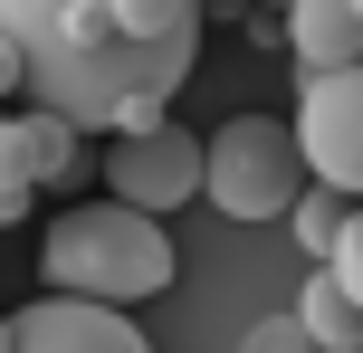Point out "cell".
I'll use <instances>...</instances> for the list:
<instances>
[{
  "label": "cell",
  "mask_w": 363,
  "mask_h": 353,
  "mask_svg": "<svg viewBox=\"0 0 363 353\" xmlns=\"http://www.w3.org/2000/svg\"><path fill=\"white\" fill-rule=\"evenodd\" d=\"M0 38L77 134H144L201 57V0H0Z\"/></svg>",
  "instance_id": "6da1fadb"
},
{
  "label": "cell",
  "mask_w": 363,
  "mask_h": 353,
  "mask_svg": "<svg viewBox=\"0 0 363 353\" xmlns=\"http://www.w3.org/2000/svg\"><path fill=\"white\" fill-rule=\"evenodd\" d=\"M38 287L57 296H106V306H144L172 287V229L134 201H77L38 229Z\"/></svg>",
  "instance_id": "7a4b0ae2"
},
{
  "label": "cell",
  "mask_w": 363,
  "mask_h": 353,
  "mask_svg": "<svg viewBox=\"0 0 363 353\" xmlns=\"http://www.w3.org/2000/svg\"><path fill=\"white\" fill-rule=\"evenodd\" d=\"M306 153H296V125L277 115H230V125L201 144V201L220 220H287V201L306 191Z\"/></svg>",
  "instance_id": "3957f363"
},
{
  "label": "cell",
  "mask_w": 363,
  "mask_h": 353,
  "mask_svg": "<svg viewBox=\"0 0 363 353\" xmlns=\"http://www.w3.org/2000/svg\"><path fill=\"white\" fill-rule=\"evenodd\" d=\"M296 153H306L315 182H335L345 201H363V57L345 67H315L306 86H296Z\"/></svg>",
  "instance_id": "277c9868"
},
{
  "label": "cell",
  "mask_w": 363,
  "mask_h": 353,
  "mask_svg": "<svg viewBox=\"0 0 363 353\" xmlns=\"http://www.w3.org/2000/svg\"><path fill=\"white\" fill-rule=\"evenodd\" d=\"M106 191H115V201H134V210H153V220H172L182 201H201V134H182L172 115H163V125H144V134H115Z\"/></svg>",
  "instance_id": "5b68a950"
},
{
  "label": "cell",
  "mask_w": 363,
  "mask_h": 353,
  "mask_svg": "<svg viewBox=\"0 0 363 353\" xmlns=\"http://www.w3.org/2000/svg\"><path fill=\"white\" fill-rule=\"evenodd\" d=\"M10 353H153V344L134 335L125 306L38 287V306H19V316H10Z\"/></svg>",
  "instance_id": "8992f818"
},
{
  "label": "cell",
  "mask_w": 363,
  "mask_h": 353,
  "mask_svg": "<svg viewBox=\"0 0 363 353\" xmlns=\"http://www.w3.org/2000/svg\"><path fill=\"white\" fill-rule=\"evenodd\" d=\"M86 134L67 125V115H48V105H29V115H0V182H29V191H48V182H67V172H86Z\"/></svg>",
  "instance_id": "52a82bcc"
},
{
  "label": "cell",
  "mask_w": 363,
  "mask_h": 353,
  "mask_svg": "<svg viewBox=\"0 0 363 353\" xmlns=\"http://www.w3.org/2000/svg\"><path fill=\"white\" fill-rule=\"evenodd\" d=\"M287 48L296 67H345V57H363V10L354 0H287Z\"/></svg>",
  "instance_id": "ba28073f"
},
{
  "label": "cell",
  "mask_w": 363,
  "mask_h": 353,
  "mask_svg": "<svg viewBox=\"0 0 363 353\" xmlns=\"http://www.w3.org/2000/svg\"><path fill=\"white\" fill-rule=\"evenodd\" d=\"M296 325H306V344H315V353H363V306L325 277V267H315L306 296H296Z\"/></svg>",
  "instance_id": "9c48e42d"
},
{
  "label": "cell",
  "mask_w": 363,
  "mask_h": 353,
  "mask_svg": "<svg viewBox=\"0 0 363 353\" xmlns=\"http://www.w3.org/2000/svg\"><path fill=\"white\" fill-rule=\"evenodd\" d=\"M345 191H335V182H306V191H296V201H287V229H296V248H306V258H325V248H335V229H345Z\"/></svg>",
  "instance_id": "30bf717a"
},
{
  "label": "cell",
  "mask_w": 363,
  "mask_h": 353,
  "mask_svg": "<svg viewBox=\"0 0 363 353\" xmlns=\"http://www.w3.org/2000/svg\"><path fill=\"white\" fill-rule=\"evenodd\" d=\"M315 267H325V277H335V287H345V296L363 306V201L345 210V229H335V248H325Z\"/></svg>",
  "instance_id": "8fae6325"
},
{
  "label": "cell",
  "mask_w": 363,
  "mask_h": 353,
  "mask_svg": "<svg viewBox=\"0 0 363 353\" xmlns=\"http://www.w3.org/2000/svg\"><path fill=\"white\" fill-rule=\"evenodd\" d=\"M239 353H315V344H306V325H296V316H268V325H258Z\"/></svg>",
  "instance_id": "7c38bea8"
},
{
  "label": "cell",
  "mask_w": 363,
  "mask_h": 353,
  "mask_svg": "<svg viewBox=\"0 0 363 353\" xmlns=\"http://www.w3.org/2000/svg\"><path fill=\"white\" fill-rule=\"evenodd\" d=\"M29 201H38L29 182H0V229H19V220H29Z\"/></svg>",
  "instance_id": "4fadbf2b"
},
{
  "label": "cell",
  "mask_w": 363,
  "mask_h": 353,
  "mask_svg": "<svg viewBox=\"0 0 363 353\" xmlns=\"http://www.w3.org/2000/svg\"><path fill=\"white\" fill-rule=\"evenodd\" d=\"M0 96H29V67H19V48L0 38Z\"/></svg>",
  "instance_id": "5bb4252c"
},
{
  "label": "cell",
  "mask_w": 363,
  "mask_h": 353,
  "mask_svg": "<svg viewBox=\"0 0 363 353\" xmlns=\"http://www.w3.org/2000/svg\"><path fill=\"white\" fill-rule=\"evenodd\" d=\"M0 353H10V316H0Z\"/></svg>",
  "instance_id": "9a60e30c"
},
{
  "label": "cell",
  "mask_w": 363,
  "mask_h": 353,
  "mask_svg": "<svg viewBox=\"0 0 363 353\" xmlns=\"http://www.w3.org/2000/svg\"><path fill=\"white\" fill-rule=\"evenodd\" d=\"M268 10H287V0H268Z\"/></svg>",
  "instance_id": "2e32d148"
},
{
  "label": "cell",
  "mask_w": 363,
  "mask_h": 353,
  "mask_svg": "<svg viewBox=\"0 0 363 353\" xmlns=\"http://www.w3.org/2000/svg\"><path fill=\"white\" fill-rule=\"evenodd\" d=\"M354 10H363V0H354Z\"/></svg>",
  "instance_id": "e0dca14e"
}]
</instances>
